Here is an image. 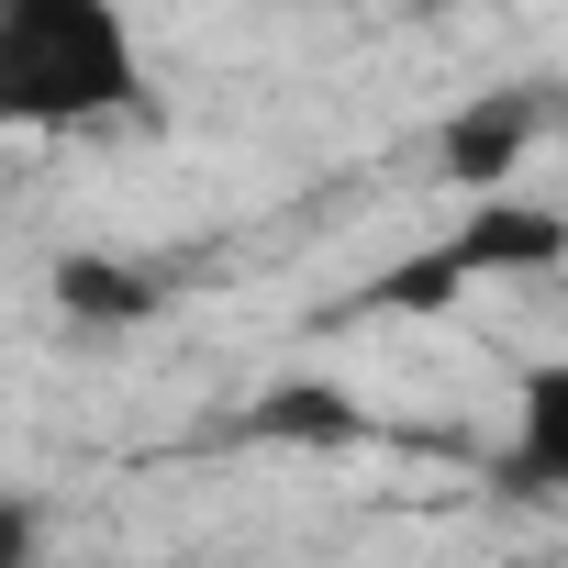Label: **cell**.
<instances>
[{"label":"cell","mask_w":568,"mask_h":568,"mask_svg":"<svg viewBox=\"0 0 568 568\" xmlns=\"http://www.w3.org/2000/svg\"><path fill=\"white\" fill-rule=\"evenodd\" d=\"M535 134H546V101L535 90H501V101H468L457 123H446V168L479 190V201H501L513 190V168L535 156Z\"/></svg>","instance_id":"4"},{"label":"cell","mask_w":568,"mask_h":568,"mask_svg":"<svg viewBox=\"0 0 568 568\" xmlns=\"http://www.w3.org/2000/svg\"><path fill=\"white\" fill-rule=\"evenodd\" d=\"M156 123V79L123 0H0V134Z\"/></svg>","instance_id":"1"},{"label":"cell","mask_w":568,"mask_h":568,"mask_svg":"<svg viewBox=\"0 0 568 568\" xmlns=\"http://www.w3.org/2000/svg\"><path fill=\"white\" fill-rule=\"evenodd\" d=\"M490 479L524 490V501H568V346L513 379V435H501Z\"/></svg>","instance_id":"3"},{"label":"cell","mask_w":568,"mask_h":568,"mask_svg":"<svg viewBox=\"0 0 568 568\" xmlns=\"http://www.w3.org/2000/svg\"><path fill=\"white\" fill-rule=\"evenodd\" d=\"M557 256H568V212L501 190V201H468L457 234H435L424 256H402L390 278H368L357 313H446V302L479 291V278H524V267H557Z\"/></svg>","instance_id":"2"},{"label":"cell","mask_w":568,"mask_h":568,"mask_svg":"<svg viewBox=\"0 0 568 568\" xmlns=\"http://www.w3.org/2000/svg\"><path fill=\"white\" fill-rule=\"evenodd\" d=\"M57 313H79V324H145V313H156V267H123V256H57Z\"/></svg>","instance_id":"5"},{"label":"cell","mask_w":568,"mask_h":568,"mask_svg":"<svg viewBox=\"0 0 568 568\" xmlns=\"http://www.w3.org/2000/svg\"><path fill=\"white\" fill-rule=\"evenodd\" d=\"M245 435H256V446H313V435L346 446V435H368V424H357V402H346L335 379H291V390H267V402L245 413Z\"/></svg>","instance_id":"6"},{"label":"cell","mask_w":568,"mask_h":568,"mask_svg":"<svg viewBox=\"0 0 568 568\" xmlns=\"http://www.w3.org/2000/svg\"><path fill=\"white\" fill-rule=\"evenodd\" d=\"M34 557H45V513L23 490H0V568H34Z\"/></svg>","instance_id":"7"}]
</instances>
